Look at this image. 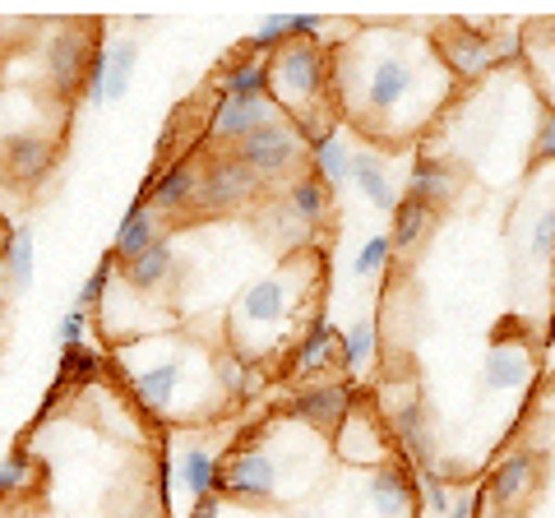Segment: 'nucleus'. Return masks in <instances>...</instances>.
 <instances>
[{
    "label": "nucleus",
    "instance_id": "obj_8",
    "mask_svg": "<svg viewBox=\"0 0 555 518\" xmlns=\"http://www.w3.org/2000/svg\"><path fill=\"white\" fill-rule=\"evenodd\" d=\"M436 56L449 79H481L486 70H495V38L486 33V24L449 20V24H440Z\"/></svg>",
    "mask_w": 555,
    "mask_h": 518
},
{
    "label": "nucleus",
    "instance_id": "obj_25",
    "mask_svg": "<svg viewBox=\"0 0 555 518\" xmlns=\"http://www.w3.org/2000/svg\"><path fill=\"white\" fill-rule=\"evenodd\" d=\"M287 213L301 222V228H320L328 218V204H334V190H328L315 171H301V177L287 181Z\"/></svg>",
    "mask_w": 555,
    "mask_h": 518
},
{
    "label": "nucleus",
    "instance_id": "obj_3",
    "mask_svg": "<svg viewBox=\"0 0 555 518\" xmlns=\"http://www.w3.org/2000/svg\"><path fill=\"white\" fill-rule=\"evenodd\" d=\"M310 292V269L301 264H283L255 279L232 306V329H228V348L236 357H246L250 366L255 361H269L283 342H292V320H297V306Z\"/></svg>",
    "mask_w": 555,
    "mask_h": 518
},
{
    "label": "nucleus",
    "instance_id": "obj_34",
    "mask_svg": "<svg viewBox=\"0 0 555 518\" xmlns=\"http://www.w3.org/2000/svg\"><path fill=\"white\" fill-rule=\"evenodd\" d=\"M33 468H38V458L28 454V449H10L5 463H0V500H14L24 487H28V477Z\"/></svg>",
    "mask_w": 555,
    "mask_h": 518
},
{
    "label": "nucleus",
    "instance_id": "obj_27",
    "mask_svg": "<svg viewBox=\"0 0 555 518\" xmlns=\"http://www.w3.org/2000/svg\"><path fill=\"white\" fill-rule=\"evenodd\" d=\"M177 477L195 500L218 495V458H214V449H204V444L181 449L177 454Z\"/></svg>",
    "mask_w": 555,
    "mask_h": 518
},
{
    "label": "nucleus",
    "instance_id": "obj_5",
    "mask_svg": "<svg viewBox=\"0 0 555 518\" xmlns=\"http://www.w3.org/2000/svg\"><path fill=\"white\" fill-rule=\"evenodd\" d=\"M264 181L236 158V153H214L199 163V190H195V218H228L259 199Z\"/></svg>",
    "mask_w": 555,
    "mask_h": 518
},
{
    "label": "nucleus",
    "instance_id": "obj_13",
    "mask_svg": "<svg viewBox=\"0 0 555 518\" xmlns=\"http://www.w3.org/2000/svg\"><path fill=\"white\" fill-rule=\"evenodd\" d=\"M366 500L375 518H412L416 514V500H422V481L408 463H379L371 472V487H366Z\"/></svg>",
    "mask_w": 555,
    "mask_h": 518
},
{
    "label": "nucleus",
    "instance_id": "obj_26",
    "mask_svg": "<svg viewBox=\"0 0 555 518\" xmlns=\"http://www.w3.org/2000/svg\"><path fill=\"white\" fill-rule=\"evenodd\" d=\"M0 264H5V279L10 287L28 292L33 287V273H38V236H33L28 222L5 232V246H0Z\"/></svg>",
    "mask_w": 555,
    "mask_h": 518
},
{
    "label": "nucleus",
    "instance_id": "obj_30",
    "mask_svg": "<svg viewBox=\"0 0 555 518\" xmlns=\"http://www.w3.org/2000/svg\"><path fill=\"white\" fill-rule=\"evenodd\" d=\"M134 65H139V42L134 38H120V42L107 47V107L126 98Z\"/></svg>",
    "mask_w": 555,
    "mask_h": 518
},
{
    "label": "nucleus",
    "instance_id": "obj_11",
    "mask_svg": "<svg viewBox=\"0 0 555 518\" xmlns=\"http://www.w3.org/2000/svg\"><path fill=\"white\" fill-rule=\"evenodd\" d=\"M61 163V148L42 130H20L0 140V167L14 185H42Z\"/></svg>",
    "mask_w": 555,
    "mask_h": 518
},
{
    "label": "nucleus",
    "instance_id": "obj_37",
    "mask_svg": "<svg viewBox=\"0 0 555 518\" xmlns=\"http://www.w3.org/2000/svg\"><path fill=\"white\" fill-rule=\"evenodd\" d=\"M98 352L93 348H69V352H61V379H69V385H75V379H89V375H98Z\"/></svg>",
    "mask_w": 555,
    "mask_h": 518
},
{
    "label": "nucleus",
    "instance_id": "obj_43",
    "mask_svg": "<svg viewBox=\"0 0 555 518\" xmlns=\"http://www.w3.org/2000/svg\"><path fill=\"white\" fill-rule=\"evenodd\" d=\"M222 514V495H204L195 500V509H190V518H218Z\"/></svg>",
    "mask_w": 555,
    "mask_h": 518
},
{
    "label": "nucleus",
    "instance_id": "obj_19",
    "mask_svg": "<svg viewBox=\"0 0 555 518\" xmlns=\"http://www.w3.org/2000/svg\"><path fill=\"white\" fill-rule=\"evenodd\" d=\"M177 246H171V236H158L153 246L130 259V264H120V279H126V287L134 292V297H149V292L167 287L171 279H177Z\"/></svg>",
    "mask_w": 555,
    "mask_h": 518
},
{
    "label": "nucleus",
    "instance_id": "obj_42",
    "mask_svg": "<svg viewBox=\"0 0 555 518\" xmlns=\"http://www.w3.org/2000/svg\"><path fill=\"white\" fill-rule=\"evenodd\" d=\"M477 505H481V495H454V505H449V514L444 518H477Z\"/></svg>",
    "mask_w": 555,
    "mask_h": 518
},
{
    "label": "nucleus",
    "instance_id": "obj_4",
    "mask_svg": "<svg viewBox=\"0 0 555 518\" xmlns=\"http://www.w3.org/2000/svg\"><path fill=\"white\" fill-rule=\"evenodd\" d=\"M328 89H334V70H328V51L320 42H287L269 56V102L287 120L320 112Z\"/></svg>",
    "mask_w": 555,
    "mask_h": 518
},
{
    "label": "nucleus",
    "instance_id": "obj_45",
    "mask_svg": "<svg viewBox=\"0 0 555 518\" xmlns=\"http://www.w3.org/2000/svg\"><path fill=\"white\" fill-rule=\"evenodd\" d=\"M542 38H546V47L555 51V20H546V24H542Z\"/></svg>",
    "mask_w": 555,
    "mask_h": 518
},
{
    "label": "nucleus",
    "instance_id": "obj_9",
    "mask_svg": "<svg viewBox=\"0 0 555 518\" xmlns=\"http://www.w3.org/2000/svg\"><path fill=\"white\" fill-rule=\"evenodd\" d=\"M89 28L83 24H61L51 38L42 42V65H47V83L61 98L83 93V70H89Z\"/></svg>",
    "mask_w": 555,
    "mask_h": 518
},
{
    "label": "nucleus",
    "instance_id": "obj_22",
    "mask_svg": "<svg viewBox=\"0 0 555 518\" xmlns=\"http://www.w3.org/2000/svg\"><path fill=\"white\" fill-rule=\"evenodd\" d=\"M218 93L222 98H236V102H264L269 98V61L264 56H232L222 70L214 75Z\"/></svg>",
    "mask_w": 555,
    "mask_h": 518
},
{
    "label": "nucleus",
    "instance_id": "obj_18",
    "mask_svg": "<svg viewBox=\"0 0 555 518\" xmlns=\"http://www.w3.org/2000/svg\"><path fill=\"white\" fill-rule=\"evenodd\" d=\"M338 449L357 463H389V440H385V412H347V422L338 426Z\"/></svg>",
    "mask_w": 555,
    "mask_h": 518
},
{
    "label": "nucleus",
    "instance_id": "obj_2",
    "mask_svg": "<svg viewBox=\"0 0 555 518\" xmlns=\"http://www.w3.org/2000/svg\"><path fill=\"white\" fill-rule=\"evenodd\" d=\"M120 366H126L134 399L144 403L153 417H195L199 403L185 393L190 385L218 393L214 361L185 338H167V342L153 334L130 338V348H120Z\"/></svg>",
    "mask_w": 555,
    "mask_h": 518
},
{
    "label": "nucleus",
    "instance_id": "obj_21",
    "mask_svg": "<svg viewBox=\"0 0 555 518\" xmlns=\"http://www.w3.org/2000/svg\"><path fill=\"white\" fill-rule=\"evenodd\" d=\"M158 236H167V232H163V218L153 213L144 199H134L130 209H126V218H120V228H116L112 259H116V264H130V259L144 255V250H149Z\"/></svg>",
    "mask_w": 555,
    "mask_h": 518
},
{
    "label": "nucleus",
    "instance_id": "obj_7",
    "mask_svg": "<svg viewBox=\"0 0 555 518\" xmlns=\"http://www.w3.org/2000/svg\"><path fill=\"white\" fill-rule=\"evenodd\" d=\"M278 487H283V468L259 444H236L218 463V495H232L241 505H269L278 500Z\"/></svg>",
    "mask_w": 555,
    "mask_h": 518
},
{
    "label": "nucleus",
    "instance_id": "obj_6",
    "mask_svg": "<svg viewBox=\"0 0 555 518\" xmlns=\"http://www.w3.org/2000/svg\"><path fill=\"white\" fill-rule=\"evenodd\" d=\"M232 153L269 185V181L292 177V171L306 163V140L297 134V126H292L287 116H273L269 126H259L255 134H246V140H241Z\"/></svg>",
    "mask_w": 555,
    "mask_h": 518
},
{
    "label": "nucleus",
    "instance_id": "obj_28",
    "mask_svg": "<svg viewBox=\"0 0 555 518\" xmlns=\"http://www.w3.org/2000/svg\"><path fill=\"white\" fill-rule=\"evenodd\" d=\"M306 163H310V171L334 190V185H343L347 181V163H352V148L343 144V134L334 130V134H324V140H315L306 148Z\"/></svg>",
    "mask_w": 555,
    "mask_h": 518
},
{
    "label": "nucleus",
    "instance_id": "obj_32",
    "mask_svg": "<svg viewBox=\"0 0 555 518\" xmlns=\"http://www.w3.org/2000/svg\"><path fill=\"white\" fill-rule=\"evenodd\" d=\"M371 357H375V324L371 320H357L347 334H338V366L347 375H357Z\"/></svg>",
    "mask_w": 555,
    "mask_h": 518
},
{
    "label": "nucleus",
    "instance_id": "obj_41",
    "mask_svg": "<svg viewBox=\"0 0 555 518\" xmlns=\"http://www.w3.org/2000/svg\"><path fill=\"white\" fill-rule=\"evenodd\" d=\"M532 153L537 158H555V112H546L537 120V134H532Z\"/></svg>",
    "mask_w": 555,
    "mask_h": 518
},
{
    "label": "nucleus",
    "instance_id": "obj_46",
    "mask_svg": "<svg viewBox=\"0 0 555 518\" xmlns=\"http://www.w3.org/2000/svg\"><path fill=\"white\" fill-rule=\"evenodd\" d=\"M5 232H10V228H5V213H0V246H5Z\"/></svg>",
    "mask_w": 555,
    "mask_h": 518
},
{
    "label": "nucleus",
    "instance_id": "obj_33",
    "mask_svg": "<svg viewBox=\"0 0 555 518\" xmlns=\"http://www.w3.org/2000/svg\"><path fill=\"white\" fill-rule=\"evenodd\" d=\"M116 259L107 255L102 259V264L89 273V279H83V287H79V297H75V310H83V315H89V310H102L107 306V287H112V279H116Z\"/></svg>",
    "mask_w": 555,
    "mask_h": 518
},
{
    "label": "nucleus",
    "instance_id": "obj_12",
    "mask_svg": "<svg viewBox=\"0 0 555 518\" xmlns=\"http://www.w3.org/2000/svg\"><path fill=\"white\" fill-rule=\"evenodd\" d=\"M195 190H199V163L195 158H177L144 185V195L139 199H144L163 222L167 218H195Z\"/></svg>",
    "mask_w": 555,
    "mask_h": 518
},
{
    "label": "nucleus",
    "instance_id": "obj_39",
    "mask_svg": "<svg viewBox=\"0 0 555 518\" xmlns=\"http://www.w3.org/2000/svg\"><path fill=\"white\" fill-rule=\"evenodd\" d=\"M83 334H89V315H83V310H69V315L56 324V342H61V352L83 348Z\"/></svg>",
    "mask_w": 555,
    "mask_h": 518
},
{
    "label": "nucleus",
    "instance_id": "obj_15",
    "mask_svg": "<svg viewBox=\"0 0 555 518\" xmlns=\"http://www.w3.org/2000/svg\"><path fill=\"white\" fill-rule=\"evenodd\" d=\"M385 422L393 430V440L408 449V458L422 472H436V436H430V407L422 399H403L385 412Z\"/></svg>",
    "mask_w": 555,
    "mask_h": 518
},
{
    "label": "nucleus",
    "instance_id": "obj_44",
    "mask_svg": "<svg viewBox=\"0 0 555 518\" xmlns=\"http://www.w3.org/2000/svg\"><path fill=\"white\" fill-rule=\"evenodd\" d=\"M5 306H10V279H5V269H0V315H5Z\"/></svg>",
    "mask_w": 555,
    "mask_h": 518
},
{
    "label": "nucleus",
    "instance_id": "obj_14",
    "mask_svg": "<svg viewBox=\"0 0 555 518\" xmlns=\"http://www.w3.org/2000/svg\"><path fill=\"white\" fill-rule=\"evenodd\" d=\"M273 116H283L273 107V102L264 98V102H236V98H218V107H214V116H208V126H204V140L208 144H228V148H236L246 134H255L259 126H269Z\"/></svg>",
    "mask_w": 555,
    "mask_h": 518
},
{
    "label": "nucleus",
    "instance_id": "obj_1",
    "mask_svg": "<svg viewBox=\"0 0 555 518\" xmlns=\"http://www.w3.org/2000/svg\"><path fill=\"white\" fill-rule=\"evenodd\" d=\"M352 61V75H334V83L343 89V107L352 112V120L361 130L389 140L393 120H408L422 126L426 120V65L440 61L436 47H408L398 33H385V42H375V51L366 56L361 42L343 47V65Z\"/></svg>",
    "mask_w": 555,
    "mask_h": 518
},
{
    "label": "nucleus",
    "instance_id": "obj_20",
    "mask_svg": "<svg viewBox=\"0 0 555 518\" xmlns=\"http://www.w3.org/2000/svg\"><path fill=\"white\" fill-rule=\"evenodd\" d=\"M334 348H338V329L324 315H315L306 324V334L297 338V348H292L287 379H310V375L328 371V366H334Z\"/></svg>",
    "mask_w": 555,
    "mask_h": 518
},
{
    "label": "nucleus",
    "instance_id": "obj_17",
    "mask_svg": "<svg viewBox=\"0 0 555 518\" xmlns=\"http://www.w3.org/2000/svg\"><path fill=\"white\" fill-rule=\"evenodd\" d=\"M528 379H532V348L518 338L495 334L491 352H486V366H481V385L495 393H518V389H528Z\"/></svg>",
    "mask_w": 555,
    "mask_h": 518
},
{
    "label": "nucleus",
    "instance_id": "obj_31",
    "mask_svg": "<svg viewBox=\"0 0 555 518\" xmlns=\"http://www.w3.org/2000/svg\"><path fill=\"white\" fill-rule=\"evenodd\" d=\"M214 379H218L222 403L246 399V393H250V361H246V357H236L232 348H222V352L214 357Z\"/></svg>",
    "mask_w": 555,
    "mask_h": 518
},
{
    "label": "nucleus",
    "instance_id": "obj_36",
    "mask_svg": "<svg viewBox=\"0 0 555 518\" xmlns=\"http://www.w3.org/2000/svg\"><path fill=\"white\" fill-rule=\"evenodd\" d=\"M83 98L93 107H107V47H98L89 56V70H83Z\"/></svg>",
    "mask_w": 555,
    "mask_h": 518
},
{
    "label": "nucleus",
    "instance_id": "obj_40",
    "mask_svg": "<svg viewBox=\"0 0 555 518\" xmlns=\"http://www.w3.org/2000/svg\"><path fill=\"white\" fill-rule=\"evenodd\" d=\"M422 500H426V505H430V514H449V505H454V495H449L444 491V481L436 477V472H426V481H422Z\"/></svg>",
    "mask_w": 555,
    "mask_h": 518
},
{
    "label": "nucleus",
    "instance_id": "obj_47",
    "mask_svg": "<svg viewBox=\"0 0 555 518\" xmlns=\"http://www.w3.org/2000/svg\"><path fill=\"white\" fill-rule=\"evenodd\" d=\"M546 342H555V315H551V338H546Z\"/></svg>",
    "mask_w": 555,
    "mask_h": 518
},
{
    "label": "nucleus",
    "instance_id": "obj_24",
    "mask_svg": "<svg viewBox=\"0 0 555 518\" xmlns=\"http://www.w3.org/2000/svg\"><path fill=\"white\" fill-rule=\"evenodd\" d=\"M347 177H352V185L375 204L379 213H393V209H398V190H393L389 167H385V158H379V153H371V148L352 153V163H347Z\"/></svg>",
    "mask_w": 555,
    "mask_h": 518
},
{
    "label": "nucleus",
    "instance_id": "obj_38",
    "mask_svg": "<svg viewBox=\"0 0 555 518\" xmlns=\"http://www.w3.org/2000/svg\"><path fill=\"white\" fill-rule=\"evenodd\" d=\"M528 250H532V259H555V209H546L542 218L532 222Z\"/></svg>",
    "mask_w": 555,
    "mask_h": 518
},
{
    "label": "nucleus",
    "instance_id": "obj_29",
    "mask_svg": "<svg viewBox=\"0 0 555 518\" xmlns=\"http://www.w3.org/2000/svg\"><path fill=\"white\" fill-rule=\"evenodd\" d=\"M430 222H436V209H426L422 199H398V209H393V232H389V241H393V250H408V246H416L426 232H430Z\"/></svg>",
    "mask_w": 555,
    "mask_h": 518
},
{
    "label": "nucleus",
    "instance_id": "obj_23",
    "mask_svg": "<svg viewBox=\"0 0 555 518\" xmlns=\"http://www.w3.org/2000/svg\"><path fill=\"white\" fill-rule=\"evenodd\" d=\"M454 190H459V177L444 158H436V153H422V158H416L412 181H408V199H422L426 209H440V204L454 199Z\"/></svg>",
    "mask_w": 555,
    "mask_h": 518
},
{
    "label": "nucleus",
    "instance_id": "obj_16",
    "mask_svg": "<svg viewBox=\"0 0 555 518\" xmlns=\"http://www.w3.org/2000/svg\"><path fill=\"white\" fill-rule=\"evenodd\" d=\"M352 412V389L347 385H315V389H301L297 399L287 403V417L301 422L310 430H324V436H338V426L347 422Z\"/></svg>",
    "mask_w": 555,
    "mask_h": 518
},
{
    "label": "nucleus",
    "instance_id": "obj_10",
    "mask_svg": "<svg viewBox=\"0 0 555 518\" xmlns=\"http://www.w3.org/2000/svg\"><path fill=\"white\" fill-rule=\"evenodd\" d=\"M537 477H542V458H537V449L518 444V449H509V454L495 458V468H491V477H486L481 495L491 500L495 509H518V505H528L532 500Z\"/></svg>",
    "mask_w": 555,
    "mask_h": 518
},
{
    "label": "nucleus",
    "instance_id": "obj_35",
    "mask_svg": "<svg viewBox=\"0 0 555 518\" xmlns=\"http://www.w3.org/2000/svg\"><path fill=\"white\" fill-rule=\"evenodd\" d=\"M389 259H393V241H389V236H371L366 246H361V255H357L352 269H357V279H375V273L385 269Z\"/></svg>",
    "mask_w": 555,
    "mask_h": 518
}]
</instances>
